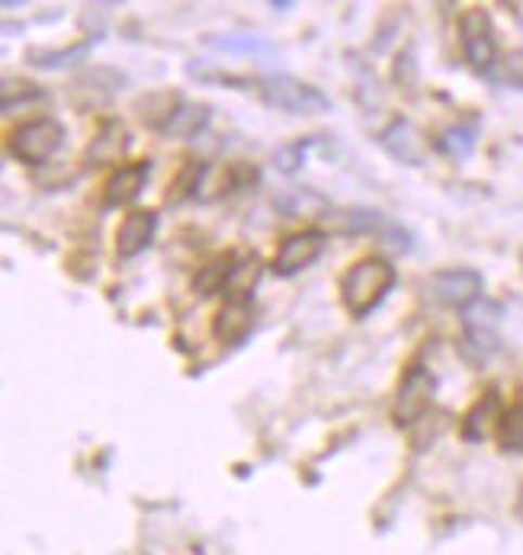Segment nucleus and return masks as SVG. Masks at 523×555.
Returning <instances> with one entry per match:
<instances>
[{
	"label": "nucleus",
	"instance_id": "1",
	"mask_svg": "<svg viewBox=\"0 0 523 555\" xmlns=\"http://www.w3.org/2000/svg\"><path fill=\"white\" fill-rule=\"evenodd\" d=\"M395 280H398V273L385 257H379V254L360 257L341 276V302L354 318L373 315L385 302V296L395 289Z\"/></svg>",
	"mask_w": 523,
	"mask_h": 555
},
{
	"label": "nucleus",
	"instance_id": "2",
	"mask_svg": "<svg viewBox=\"0 0 523 555\" xmlns=\"http://www.w3.org/2000/svg\"><path fill=\"white\" fill-rule=\"evenodd\" d=\"M65 139H68V132L55 116H36V119L20 122L10 132L7 149H10V158L26 164V167H46L65 149Z\"/></svg>",
	"mask_w": 523,
	"mask_h": 555
},
{
	"label": "nucleus",
	"instance_id": "24",
	"mask_svg": "<svg viewBox=\"0 0 523 555\" xmlns=\"http://www.w3.org/2000/svg\"><path fill=\"white\" fill-rule=\"evenodd\" d=\"M505 80L514 87H523V52H511L505 59Z\"/></svg>",
	"mask_w": 523,
	"mask_h": 555
},
{
	"label": "nucleus",
	"instance_id": "13",
	"mask_svg": "<svg viewBox=\"0 0 523 555\" xmlns=\"http://www.w3.org/2000/svg\"><path fill=\"white\" fill-rule=\"evenodd\" d=\"M501 401L495 392H488V396H482L469 411H465V417H462V437L469 440V443H482L498 424H501Z\"/></svg>",
	"mask_w": 523,
	"mask_h": 555
},
{
	"label": "nucleus",
	"instance_id": "4",
	"mask_svg": "<svg viewBox=\"0 0 523 555\" xmlns=\"http://www.w3.org/2000/svg\"><path fill=\"white\" fill-rule=\"evenodd\" d=\"M459 46L465 62L475 72H492L498 62V36H495V23L488 16V10L472 7L459 16Z\"/></svg>",
	"mask_w": 523,
	"mask_h": 555
},
{
	"label": "nucleus",
	"instance_id": "22",
	"mask_svg": "<svg viewBox=\"0 0 523 555\" xmlns=\"http://www.w3.org/2000/svg\"><path fill=\"white\" fill-rule=\"evenodd\" d=\"M213 46L222 49V52H238V55L270 52V46L264 39H251V36H219V39H213Z\"/></svg>",
	"mask_w": 523,
	"mask_h": 555
},
{
	"label": "nucleus",
	"instance_id": "11",
	"mask_svg": "<svg viewBox=\"0 0 523 555\" xmlns=\"http://www.w3.org/2000/svg\"><path fill=\"white\" fill-rule=\"evenodd\" d=\"M154 235H157V212L154 209H136L123 219V225L116 232V254L123 260H132L142 250H149Z\"/></svg>",
	"mask_w": 523,
	"mask_h": 555
},
{
	"label": "nucleus",
	"instance_id": "10",
	"mask_svg": "<svg viewBox=\"0 0 523 555\" xmlns=\"http://www.w3.org/2000/svg\"><path fill=\"white\" fill-rule=\"evenodd\" d=\"M379 145L392 155L395 160H401V164H421L424 155H428V142H424V135H421V129L414 126V122H408V119H392L385 129H382V135H379Z\"/></svg>",
	"mask_w": 523,
	"mask_h": 555
},
{
	"label": "nucleus",
	"instance_id": "23",
	"mask_svg": "<svg viewBox=\"0 0 523 555\" xmlns=\"http://www.w3.org/2000/svg\"><path fill=\"white\" fill-rule=\"evenodd\" d=\"M273 160L280 164V170H283V173H293V170H299L302 160H305V145H302V142H293V145L280 149Z\"/></svg>",
	"mask_w": 523,
	"mask_h": 555
},
{
	"label": "nucleus",
	"instance_id": "25",
	"mask_svg": "<svg viewBox=\"0 0 523 555\" xmlns=\"http://www.w3.org/2000/svg\"><path fill=\"white\" fill-rule=\"evenodd\" d=\"M514 507H518V517L523 520V485H521V491H518V504H514Z\"/></svg>",
	"mask_w": 523,
	"mask_h": 555
},
{
	"label": "nucleus",
	"instance_id": "17",
	"mask_svg": "<svg viewBox=\"0 0 523 555\" xmlns=\"http://www.w3.org/2000/svg\"><path fill=\"white\" fill-rule=\"evenodd\" d=\"M90 49H93V39L77 42V46H65V49H29L26 62L36 65V68H68V65L84 62L90 55Z\"/></svg>",
	"mask_w": 523,
	"mask_h": 555
},
{
	"label": "nucleus",
	"instance_id": "19",
	"mask_svg": "<svg viewBox=\"0 0 523 555\" xmlns=\"http://www.w3.org/2000/svg\"><path fill=\"white\" fill-rule=\"evenodd\" d=\"M475 139H479V132H475V126H449L447 132H441V139H437V149L452 160H465L472 152H475Z\"/></svg>",
	"mask_w": 523,
	"mask_h": 555
},
{
	"label": "nucleus",
	"instance_id": "21",
	"mask_svg": "<svg viewBox=\"0 0 523 555\" xmlns=\"http://www.w3.org/2000/svg\"><path fill=\"white\" fill-rule=\"evenodd\" d=\"M206 122H209V106H190V103H183V109L177 113V119L167 129V135H196Z\"/></svg>",
	"mask_w": 523,
	"mask_h": 555
},
{
	"label": "nucleus",
	"instance_id": "12",
	"mask_svg": "<svg viewBox=\"0 0 523 555\" xmlns=\"http://www.w3.org/2000/svg\"><path fill=\"white\" fill-rule=\"evenodd\" d=\"M183 109V96L177 90H151L145 96L136 100V116L142 119V126H149L154 132H164L174 126L177 113Z\"/></svg>",
	"mask_w": 523,
	"mask_h": 555
},
{
	"label": "nucleus",
	"instance_id": "14",
	"mask_svg": "<svg viewBox=\"0 0 523 555\" xmlns=\"http://www.w3.org/2000/svg\"><path fill=\"white\" fill-rule=\"evenodd\" d=\"M251 334V302H225V309H219V315L213 318V337L234 347Z\"/></svg>",
	"mask_w": 523,
	"mask_h": 555
},
{
	"label": "nucleus",
	"instance_id": "8",
	"mask_svg": "<svg viewBox=\"0 0 523 555\" xmlns=\"http://www.w3.org/2000/svg\"><path fill=\"white\" fill-rule=\"evenodd\" d=\"M129 149H132V135L126 122L106 119L84 149V167H119V160L129 155Z\"/></svg>",
	"mask_w": 523,
	"mask_h": 555
},
{
	"label": "nucleus",
	"instance_id": "3",
	"mask_svg": "<svg viewBox=\"0 0 523 555\" xmlns=\"http://www.w3.org/2000/svg\"><path fill=\"white\" fill-rule=\"evenodd\" d=\"M260 96L267 106L280 109V113H293V116H318L331 109V100L299 78L290 75H270L260 80Z\"/></svg>",
	"mask_w": 523,
	"mask_h": 555
},
{
	"label": "nucleus",
	"instance_id": "7",
	"mask_svg": "<svg viewBox=\"0 0 523 555\" xmlns=\"http://www.w3.org/2000/svg\"><path fill=\"white\" fill-rule=\"evenodd\" d=\"M431 286H434V296H437L444 306L465 312V309H472V306L482 299L485 280H482L479 270L452 267V270H441V273L431 280Z\"/></svg>",
	"mask_w": 523,
	"mask_h": 555
},
{
	"label": "nucleus",
	"instance_id": "9",
	"mask_svg": "<svg viewBox=\"0 0 523 555\" xmlns=\"http://www.w3.org/2000/svg\"><path fill=\"white\" fill-rule=\"evenodd\" d=\"M149 173H151L149 160L116 167V170L106 177V183H103V203H106L110 209L132 206V203L142 196V190H145V183H149Z\"/></svg>",
	"mask_w": 523,
	"mask_h": 555
},
{
	"label": "nucleus",
	"instance_id": "18",
	"mask_svg": "<svg viewBox=\"0 0 523 555\" xmlns=\"http://www.w3.org/2000/svg\"><path fill=\"white\" fill-rule=\"evenodd\" d=\"M0 100H3V113H13V109H26L29 103H42L46 100V90L33 80H3V90H0Z\"/></svg>",
	"mask_w": 523,
	"mask_h": 555
},
{
	"label": "nucleus",
	"instance_id": "6",
	"mask_svg": "<svg viewBox=\"0 0 523 555\" xmlns=\"http://www.w3.org/2000/svg\"><path fill=\"white\" fill-rule=\"evenodd\" d=\"M324 244H328V235L318 232V229H302V232L286 235V238L280 241V247H277L273 273L277 276H296L302 270H308L321 257Z\"/></svg>",
	"mask_w": 523,
	"mask_h": 555
},
{
	"label": "nucleus",
	"instance_id": "5",
	"mask_svg": "<svg viewBox=\"0 0 523 555\" xmlns=\"http://www.w3.org/2000/svg\"><path fill=\"white\" fill-rule=\"evenodd\" d=\"M434 389H437V379L424 366L405 370V376L398 383V392H395V401H392V421L398 427L421 424L428 417L431 404H434Z\"/></svg>",
	"mask_w": 523,
	"mask_h": 555
},
{
	"label": "nucleus",
	"instance_id": "20",
	"mask_svg": "<svg viewBox=\"0 0 523 555\" xmlns=\"http://www.w3.org/2000/svg\"><path fill=\"white\" fill-rule=\"evenodd\" d=\"M498 443L505 453H521L523 450V401L511 404L505 414H501V424H498Z\"/></svg>",
	"mask_w": 523,
	"mask_h": 555
},
{
	"label": "nucleus",
	"instance_id": "16",
	"mask_svg": "<svg viewBox=\"0 0 523 555\" xmlns=\"http://www.w3.org/2000/svg\"><path fill=\"white\" fill-rule=\"evenodd\" d=\"M234 254H216L209 263H203V270L196 273L193 280V289L200 296H216V293H225L228 280H231V270H234Z\"/></svg>",
	"mask_w": 523,
	"mask_h": 555
},
{
	"label": "nucleus",
	"instance_id": "15",
	"mask_svg": "<svg viewBox=\"0 0 523 555\" xmlns=\"http://www.w3.org/2000/svg\"><path fill=\"white\" fill-rule=\"evenodd\" d=\"M260 257H244V260H238L234 263V270H231V280H228V286H225V302H251V293H254V286H257V280H260Z\"/></svg>",
	"mask_w": 523,
	"mask_h": 555
}]
</instances>
